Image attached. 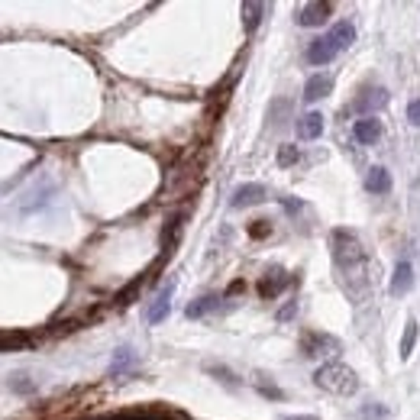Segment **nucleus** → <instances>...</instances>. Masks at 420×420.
<instances>
[{
	"mask_svg": "<svg viewBox=\"0 0 420 420\" xmlns=\"http://www.w3.org/2000/svg\"><path fill=\"white\" fill-rule=\"evenodd\" d=\"M330 252L333 265L343 278H362L365 281V249L353 230H333L330 233Z\"/></svg>",
	"mask_w": 420,
	"mask_h": 420,
	"instance_id": "1",
	"label": "nucleus"
},
{
	"mask_svg": "<svg viewBox=\"0 0 420 420\" xmlns=\"http://www.w3.org/2000/svg\"><path fill=\"white\" fill-rule=\"evenodd\" d=\"M353 39H356L353 23H336L327 36H317V39L307 46V62H311V65H330Z\"/></svg>",
	"mask_w": 420,
	"mask_h": 420,
	"instance_id": "2",
	"label": "nucleus"
},
{
	"mask_svg": "<svg viewBox=\"0 0 420 420\" xmlns=\"http://www.w3.org/2000/svg\"><path fill=\"white\" fill-rule=\"evenodd\" d=\"M314 382H317V388H323V391H330V395H356L359 391V378H356L353 369H346V365H340V362H327V365H320L317 372H314Z\"/></svg>",
	"mask_w": 420,
	"mask_h": 420,
	"instance_id": "3",
	"label": "nucleus"
},
{
	"mask_svg": "<svg viewBox=\"0 0 420 420\" xmlns=\"http://www.w3.org/2000/svg\"><path fill=\"white\" fill-rule=\"evenodd\" d=\"M301 353L304 356H311V359H320V356H333V353H340V340L336 336H330V333H304V340H301Z\"/></svg>",
	"mask_w": 420,
	"mask_h": 420,
	"instance_id": "4",
	"label": "nucleus"
},
{
	"mask_svg": "<svg viewBox=\"0 0 420 420\" xmlns=\"http://www.w3.org/2000/svg\"><path fill=\"white\" fill-rule=\"evenodd\" d=\"M330 13H333V4H327V0H311V4L298 7V23L301 26H323L330 20Z\"/></svg>",
	"mask_w": 420,
	"mask_h": 420,
	"instance_id": "5",
	"label": "nucleus"
},
{
	"mask_svg": "<svg viewBox=\"0 0 420 420\" xmlns=\"http://www.w3.org/2000/svg\"><path fill=\"white\" fill-rule=\"evenodd\" d=\"M288 285H291V275H288L285 269H269L259 278V294L265 298V301H272V298H278Z\"/></svg>",
	"mask_w": 420,
	"mask_h": 420,
	"instance_id": "6",
	"label": "nucleus"
},
{
	"mask_svg": "<svg viewBox=\"0 0 420 420\" xmlns=\"http://www.w3.org/2000/svg\"><path fill=\"white\" fill-rule=\"evenodd\" d=\"M385 104H388V91H385V88H365V91H362L359 97L349 104V110H353V113H372V110L385 107Z\"/></svg>",
	"mask_w": 420,
	"mask_h": 420,
	"instance_id": "7",
	"label": "nucleus"
},
{
	"mask_svg": "<svg viewBox=\"0 0 420 420\" xmlns=\"http://www.w3.org/2000/svg\"><path fill=\"white\" fill-rule=\"evenodd\" d=\"M265 197H269V191H265L262 185H239L233 191V201L230 204H233L236 210H243V207H255V204H262Z\"/></svg>",
	"mask_w": 420,
	"mask_h": 420,
	"instance_id": "8",
	"label": "nucleus"
},
{
	"mask_svg": "<svg viewBox=\"0 0 420 420\" xmlns=\"http://www.w3.org/2000/svg\"><path fill=\"white\" fill-rule=\"evenodd\" d=\"M172 294H175V281H168V285L155 294V301H152V307H149V323H162V320L168 317V311H172Z\"/></svg>",
	"mask_w": 420,
	"mask_h": 420,
	"instance_id": "9",
	"label": "nucleus"
},
{
	"mask_svg": "<svg viewBox=\"0 0 420 420\" xmlns=\"http://www.w3.org/2000/svg\"><path fill=\"white\" fill-rule=\"evenodd\" d=\"M330 91H333V78L330 75H314V78H307V84H304V101L317 104V101H323Z\"/></svg>",
	"mask_w": 420,
	"mask_h": 420,
	"instance_id": "10",
	"label": "nucleus"
},
{
	"mask_svg": "<svg viewBox=\"0 0 420 420\" xmlns=\"http://www.w3.org/2000/svg\"><path fill=\"white\" fill-rule=\"evenodd\" d=\"M353 133L362 146H375L378 139H382V123H378L375 117H362V120H356Z\"/></svg>",
	"mask_w": 420,
	"mask_h": 420,
	"instance_id": "11",
	"label": "nucleus"
},
{
	"mask_svg": "<svg viewBox=\"0 0 420 420\" xmlns=\"http://www.w3.org/2000/svg\"><path fill=\"white\" fill-rule=\"evenodd\" d=\"M414 288V269H411V262H398L395 265V275H391V294H407Z\"/></svg>",
	"mask_w": 420,
	"mask_h": 420,
	"instance_id": "12",
	"label": "nucleus"
},
{
	"mask_svg": "<svg viewBox=\"0 0 420 420\" xmlns=\"http://www.w3.org/2000/svg\"><path fill=\"white\" fill-rule=\"evenodd\" d=\"M320 133H323V117H320V113H304V117L298 120V136H301L304 143L317 139Z\"/></svg>",
	"mask_w": 420,
	"mask_h": 420,
	"instance_id": "13",
	"label": "nucleus"
},
{
	"mask_svg": "<svg viewBox=\"0 0 420 420\" xmlns=\"http://www.w3.org/2000/svg\"><path fill=\"white\" fill-rule=\"evenodd\" d=\"M365 188L372 194H388L391 191V175H388V168H369V175H365Z\"/></svg>",
	"mask_w": 420,
	"mask_h": 420,
	"instance_id": "14",
	"label": "nucleus"
},
{
	"mask_svg": "<svg viewBox=\"0 0 420 420\" xmlns=\"http://www.w3.org/2000/svg\"><path fill=\"white\" fill-rule=\"evenodd\" d=\"M33 343L29 333H17V330H0V353H10V349H23V346Z\"/></svg>",
	"mask_w": 420,
	"mask_h": 420,
	"instance_id": "15",
	"label": "nucleus"
},
{
	"mask_svg": "<svg viewBox=\"0 0 420 420\" xmlns=\"http://www.w3.org/2000/svg\"><path fill=\"white\" fill-rule=\"evenodd\" d=\"M220 307V298L217 294H204V298H197L194 304H188V317L197 320V317H207L210 311H217Z\"/></svg>",
	"mask_w": 420,
	"mask_h": 420,
	"instance_id": "16",
	"label": "nucleus"
},
{
	"mask_svg": "<svg viewBox=\"0 0 420 420\" xmlns=\"http://www.w3.org/2000/svg\"><path fill=\"white\" fill-rule=\"evenodd\" d=\"M414 346H417V320H407L401 336V359H411L414 356Z\"/></svg>",
	"mask_w": 420,
	"mask_h": 420,
	"instance_id": "17",
	"label": "nucleus"
},
{
	"mask_svg": "<svg viewBox=\"0 0 420 420\" xmlns=\"http://www.w3.org/2000/svg\"><path fill=\"white\" fill-rule=\"evenodd\" d=\"M262 13H265V4H243V17L249 33H255V26L262 23Z\"/></svg>",
	"mask_w": 420,
	"mask_h": 420,
	"instance_id": "18",
	"label": "nucleus"
},
{
	"mask_svg": "<svg viewBox=\"0 0 420 420\" xmlns=\"http://www.w3.org/2000/svg\"><path fill=\"white\" fill-rule=\"evenodd\" d=\"M7 385L13 388L17 395H33V391H36V382H33L29 375H26V372H17V375H10Z\"/></svg>",
	"mask_w": 420,
	"mask_h": 420,
	"instance_id": "19",
	"label": "nucleus"
},
{
	"mask_svg": "<svg viewBox=\"0 0 420 420\" xmlns=\"http://www.w3.org/2000/svg\"><path fill=\"white\" fill-rule=\"evenodd\" d=\"M130 365H133V349H117V356L110 362V375H123Z\"/></svg>",
	"mask_w": 420,
	"mask_h": 420,
	"instance_id": "20",
	"label": "nucleus"
},
{
	"mask_svg": "<svg viewBox=\"0 0 420 420\" xmlns=\"http://www.w3.org/2000/svg\"><path fill=\"white\" fill-rule=\"evenodd\" d=\"M207 372H210V375H217V382H223V385H227V388H239V382H236V375L227 369V365H214V362H210V365H207Z\"/></svg>",
	"mask_w": 420,
	"mask_h": 420,
	"instance_id": "21",
	"label": "nucleus"
},
{
	"mask_svg": "<svg viewBox=\"0 0 420 420\" xmlns=\"http://www.w3.org/2000/svg\"><path fill=\"white\" fill-rule=\"evenodd\" d=\"M101 420H168L159 411H143V414H117V417H101Z\"/></svg>",
	"mask_w": 420,
	"mask_h": 420,
	"instance_id": "22",
	"label": "nucleus"
},
{
	"mask_svg": "<svg viewBox=\"0 0 420 420\" xmlns=\"http://www.w3.org/2000/svg\"><path fill=\"white\" fill-rule=\"evenodd\" d=\"M301 159V152H298V146H281L278 149V165H294V162Z\"/></svg>",
	"mask_w": 420,
	"mask_h": 420,
	"instance_id": "23",
	"label": "nucleus"
},
{
	"mask_svg": "<svg viewBox=\"0 0 420 420\" xmlns=\"http://www.w3.org/2000/svg\"><path fill=\"white\" fill-rule=\"evenodd\" d=\"M359 414L365 420H385L388 417V407H385V404H369V407H362Z\"/></svg>",
	"mask_w": 420,
	"mask_h": 420,
	"instance_id": "24",
	"label": "nucleus"
},
{
	"mask_svg": "<svg viewBox=\"0 0 420 420\" xmlns=\"http://www.w3.org/2000/svg\"><path fill=\"white\" fill-rule=\"evenodd\" d=\"M272 227H269V220H252V227H249V236H255V239H262V236H269Z\"/></svg>",
	"mask_w": 420,
	"mask_h": 420,
	"instance_id": "25",
	"label": "nucleus"
},
{
	"mask_svg": "<svg viewBox=\"0 0 420 420\" xmlns=\"http://www.w3.org/2000/svg\"><path fill=\"white\" fill-rule=\"evenodd\" d=\"M407 120H411L414 126H420V101H411V104H407Z\"/></svg>",
	"mask_w": 420,
	"mask_h": 420,
	"instance_id": "26",
	"label": "nucleus"
},
{
	"mask_svg": "<svg viewBox=\"0 0 420 420\" xmlns=\"http://www.w3.org/2000/svg\"><path fill=\"white\" fill-rule=\"evenodd\" d=\"M285 110H288V101H275V104H272V120L281 123V113H285Z\"/></svg>",
	"mask_w": 420,
	"mask_h": 420,
	"instance_id": "27",
	"label": "nucleus"
},
{
	"mask_svg": "<svg viewBox=\"0 0 420 420\" xmlns=\"http://www.w3.org/2000/svg\"><path fill=\"white\" fill-rule=\"evenodd\" d=\"M259 391H262V395H269V398H285V395H281V391H278L275 385H265L262 378H259Z\"/></svg>",
	"mask_w": 420,
	"mask_h": 420,
	"instance_id": "28",
	"label": "nucleus"
},
{
	"mask_svg": "<svg viewBox=\"0 0 420 420\" xmlns=\"http://www.w3.org/2000/svg\"><path fill=\"white\" fill-rule=\"evenodd\" d=\"M291 314H294V304H288V307H285V311H281V314H278V320H288V317H291Z\"/></svg>",
	"mask_w": 420,
	"mask_h": 420,
	"instance_id": "29",
	"label": "nucleus"
},
{
	"mask_svg": "<svg viewBox=\"0 0 420 420\" xmlns=\"http://www.w3.org/2000/svg\"><path fill=\"white\" fill-rule=\"evenodd\" d=\"M278 420H317V417H311V414H301V417H298V414H294V417H278Z\"/></svg>",
	"mask_w": 420,
	"mask_h": 420,
	"instance_id": "30",
	"label": "nucleus"
}]
</instances>
